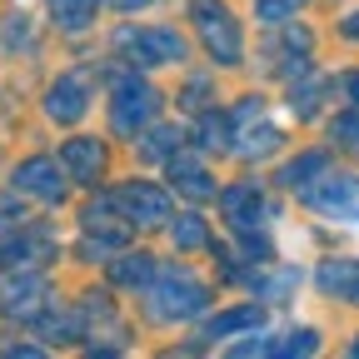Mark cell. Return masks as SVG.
<instances>
[{
	"instance_id": "obj_20",
	"label": "cell",
	"mask_w": 359,
	"mask_h": 359,
	"mask_svg": "<svg viewBox=\"0 0 359 359\" xmlns=\"http://www.w3.org/2000/svg\"><path fill=\"white\" fill-rule=\"evenodd\" d=\"M275 145H280V130H275V125H255L250 135H240L235 155H245V160H259V155H269Z\"/></svg>"
},
{
	"instance_id": "obj_9",
	"label": "cell",
	"mask_w": 359,
	"mask_h": 359,
	"mask_svg": "<svg viewBox=\"0 0 359 359\" xmlns=\"http://www.w3.org/2000/svg\"><path fill=\"white\" fill-rule=\"evenodd\" d=\"M219 210H224V219L235 224V235H245V230H259V224L269 219V205H264L259 185H230V190L219 195Z\"/></svg>"
},
{
	"instance_id": "obj_13",
	"label": "cell",
	"mask_w": 359,
	"mask_h": 359,
	"mask_svg": "<svg viewBox=\"0 0 359 359\" xmlns=\"http://www.w3.org/2000/svg\"><path fill=\"white\" fill-rule=\"evenodd\" d=\"M314 285H320L330 299L359 304V259H325L314 269Z\"/></svg>"
},
{
	"instance_id": "obj_31",
	"label": "cell",
	"mask_w": 359,
	"mask_h": 359,
	"mask_svg": "<svg viewBox=\"0 0 359 359\" xmlns=\"http://www.w3.org/2000/svg\"><path fill=\"white\" fill-rule=\"evenodd\" d=\"M344 90H349V100H354V105H359V70H354V75H349V80H344Z\"/></svg>"
},
{
	"instance_id": "obj_12",
	"label": "cell",
	"mask_w": 359,
	"mask_h": 359,
	"mask_svg": "<svg viewBox=\"0 0 359 359\" xmlns=\"http://www.w3.org/2000/svg\"><path fill=\"white\" fill-rule=\"evenodd\" d=\"M40 259H50V235L40 230H15L0 240V269H30Z\"/></svg>"
},
{
	"instance_id": "obj_3",
	"label": "cell",
	"mask_w": 359,
	"mask_h": 359,
	"mask_svg": "<svg viewBox=\"0 0 359 359\" xmlns=\"http://www.w3.org/2000/svg\"><path fill=\"white\" fill-rule=\"evenodd\" d=\"M190 20H195V30H200V40H205L210 60L240 65L245 45H240V25H235V15H230V6H219V0H190Z\"/></svg>"
},
{
	"instance_id": "obj_18",
	"label": "cell",
	"mask_w": 359,
	"mask_h": 359,
	"mask_svg": "<svg viewBox=\"0 0 359 359\" xmlns=\"http://www.w3.org/2000/svg\"><path fill=\"white\" fill-rule=\"evenodd\" d=\"M330 170V155L325 150H309V155H299V160H290L285 170H280V185H290V190H304L309 180H320Z\"/></svg>"
},
{
	"instance_id": "obj_19",
	"label": "cell",
	"mask_w": 359,
	"mask_h": 359,
	"mask_svg": "<svg viewBox=\"0 0 359 359\" xmlns=\"http://www.w3.org/2000/svg\"><path fill=\"white\" fill-rule=\"evenodd\" d=\"M45 6H50L55 25H65V30H85L95 20V0H45Z\"/></svg>"
},
{
	"instance_id": "obj_7",
	"label": "cell",
	"mask_w": 359,
	"mask_h": 359,
	"mask_svg": "<svg viewBox=\"0 0 359 359\" xmlns=\"http://www.w3.org/2000/svg\"><path fill=\"white\" fill-rule=\"evenodd\" d=\"M120 50L135 65H180L185 60V40L175 30H120Z\"/></svg>"
},
{
	"instance_id": "obj_10",
	"label": "cell",
	"mask_w": 359,
	"mask_h": 359,
	"mask_svg": "<svg viewBox=\"0 0 359 359\" xmlns=\"http://www.w3.org/2000/svg\"><path fill=\"white\" fill-rule=\"evenodd\" d=\"M90 105V80L85 75H60L50 85V95H45V115H50L55 125H75Z\"/></svg>"
},
{
	"instance_id": "obj_14",
	"label": "cell",
	"mask_w": 359,
	"mask_h": 359,
	"mask_svg": "<svg viewBox=\"0 0 359 359\" xmlns=\"http://www.w3.org/2000/svg\"><path fill=\"white\" fill-rule=\"evenodd\" d=\"M170 180H175V190L180 195H190V200H210L215 195V180H210V170L195 160V155H170Z\"/></svg>"
},
{
	"instance_id": "obj_2",
	"label": "cell",
	"mask_w": 359,
	"mask_h": 359,
	"mask_svg": "<svg viewBox=\"0 0 359 359\" xmlns=\"http://www.w3.org/2000/svg\"><path fill=\"white\" fill-rule=\"evenodd\" d=\"M160 110V95H155V85L140 80V75H115L110 85V125L115 135H140Z\"/></svg>"
},
{
	"instance_id": "obj_32",
	"label": "cell",
	"mask_w": 359,
	"mask_h": 359,
	"mask_svg": "<svg viewBox=\"0 0 359 359\" xmlns=\"http://www.w3.org/2000/svg\"><path fill=\"white\" fill-rule=\"evenodd\" d=\"M344 35H349V40H359V11H354V15L344 20Z\"/></svg>"
},
{
	"instance_id": "obj_28",
	"label": "cell",
	"mask_w": 359,
	"mask_h": 359,
	"mask_svg": "<svg viewBox=\"0 0 359 359\" xmlns=\"http://www.w3.org/2000/svg\"><path fill=\"white\" fill-rule=\"evenodd\" d=\"M299 285V275H294V269H285V275H275V280H264L259 285V294H269V299H275V294H290Z\"/></svg>"
},
{
	"instance_id": "obj_26",
	"label": "cell",
	"mask_w": 359,
	"mask_h": 359,
	"mask_svg": "<svg viewBox=\"0 0 359 359\" xmlns=\"http://www.w3.org/2000/svg\"><path fill=\"white\" fill-rule=\"evenodd\" d=\"M299 6H304V0H255V15H259L264 25H285Z\"/></svg>"
},
{
	"instance_id": "obj_17",
	"label": "cell",
	"mask_w": 359,
	"mask_h": 359,
	"mask_svg": "<svg viewBox=\"0 0 359 359\" xmlns=\"http://www.w3.org/2000/svg\"><path fill=\"white\" fill-rule=\"evenodd\" d=\"M155 269H160V264H155L150 255H120V259H110V285H125V290H130V285H150Z\"/></svg>"
},
{
	"instance_id": "obj_21",
	"label": "cell",
	"mask_w": 359,
	"mask_h": 359,
	"mask_svg": "<svg viewBox=\"0 0 359 359\" xmlns=\"http://www.w3.org/2000/svg\"><path fill=\"white\" fill-rule=\"evenodd\" d=\"M320 349V334L314 330H290L275 339V359H299V354H314Z\"/></svg>"
},
{
	"instance_id": "obj_4",
	"label": "cell",
	"mask_w": 359,
	"mask_h": 359,
	"mask_svg": "<svg viewBox=\"0 0 359 359\" xmlns=\"http://www.w3.org/2000/svg\"><path fill=\"white\" fill-rule=\"evenodd\" d=\"M304 205L314 215H325V219H339V224H359V180L354 175H320L314 185L299 190Z\"/></svg>"
},
{
	"instance_id": "obj_5",
	"label": "cell",
	"mask_w": 359,
	"mask_h": 359,
	"mask_svg": "<svg viewBox=\"0 0 359 359\" xmlns=\"http://www.w3.org/2000/svg\"><path fill=\"white\" fill-rule=\"evenodd\" d=\"M0 309H6L11 320H20V325L40 320V314L50 309V285H45V275H35V269H11V275H0Z\"/></svg>"
},
{
	"instance_id": "obj_6",
	"label": "cell",
	"mask_w": 359,
	"mask_h": 359,
	"mask_svg": "<svg viewBox=\"0 0 359 359\" xmlns=\"http://www.w3.org/2000/svg\"><path fill=\"white\" fill-rule=\"evenodd\" d=\"M110 200H115V210H120L130 224H140V230H155V224L175 219V215H170V195H165L160 185H150V180H130V185H120Z\"/></svg>"
},
{
	"instance_id": "obj_24",
	"label": "cell",
	"mask_w": 359,
	"mask_h": 359,
	"mask_svg": "<svg viewBox=\"0 0 359 359\" xmlns=\"http://www.w3.org/2000/svg\"><path fill=\"white\" fill-rule=\"evenodd\" d=\"M40 334H45V339H55V344L80 339V314H55V320H45V314H40Z\"/></svg>"
},
{
	"instance_id": "obj_8",
	"label": "cell",
	"mask_w": 359,
	"mask_h": 359,
	"mask_svg": "<svg viewBox=\"0 0 359 359\" xmlns=\"http://www.w3.org/2000/svg\"><path fill=\"white\" fill-rule=\"evenodd\" d=\"M15 190H20V195H35V200H45V205H60V200H65V175H60L55 160L35 155V160L15 165Z\"/></svg>"
},
{
	"instance_id": "obj_30",
	"label": "cell",
	"mask_w": 359,
	"mask_h": 359,
	"mask_svg": "<svg viewBox=\"0 0 359 359\" xmlns=\"http://www.w3.org/2000/svg\"><path fill=\"white\" fill-rule=\"evenodd\" d=\"M105 6H115V11H145V6H155V0H105Z\"/></svg>"
},
{
	"instance_id": "obj_23",
	"label": "cell",
	"mask_w": 359,
	"mask_h": 359,
	"mask_svg": "<svg viewBox=\"0 0 359 359\" xmlns=\"http://www.w3.org/2000/svg\"><path fill=\"white\" fill-rule=\"evenodd\" d=\"M175 245H180V250H205V245H210L205 219H200V215H180V219H175Z\"/></svg>"
},
{
	"instance_id": "obj_29",
	"label": "cell",
	"mask_w": 359,
	"mask_h": 359,
	"mask_svg": "<svg viewBox=\"0 0 359 359\" xmlns=\"http://www.w3.org/2000/svg\"><path fill=\"white\" fill-rule=\"evenodd\" d=\"M230 354H240V359H245V354H275V334H255V339H245V344H235Z\"/></svg>"
},
{
	"instance_id": "obj_22",
	"label": "cell",
	"mask_w": 359,
	"mask_h": 359,
	"mask_svg": "<svg viewBox=\"0 0 359 359\" xmlns=\"http://www.w3.org/2000/svg\"><path fill=\"white\" fill-rule=\"evenodd\" d=\"M140 150H145V160H170V155L180 150V130H175V125H155V130L145 135Z\"/></svg>"
},
{
	"instance_id": "obj_25",
	"label": "cell",
	"mask_w": 359,
	"mask_h": 359,
	"mask_svg": "<svg viewBox=\"0 0 359 359\" xmlns=\"http://www.w3.org/2000/svg\"><path fill=\"white\" fill-rule=\"evenodd\" d=\"M330 135H334V145H339V150H349V155H359V110H349V115H339V120L330 125Z\"/></svg>"
},
{
	"instance_id": "obj_11",
	"label": "cell",
	"mask_w": 359,
	"mask_h": 359,
	"mask_svg": "<svg viewBox=\"0 0 359 359\" xmlns=\"http://www.w3.org/2000/svg\"><path fill=\"white\" fill-rule=\"evenodd\" d=\"M60 165L70 170V180L95 185V180L105 175V145L90 140V135H75V140H65V150H60Z\"/></svg>"
},
{
	"instance_id": "obj_15",
	"label": "cell",
	"mask_w": 359,
	"mask_h": 359,
	"mask_svg": "<svg viewBox=\"0 0 359 359\" xmlns=\"http://www.w3.org/2000/svg\"><path fill=\"white\" fill-rule=\"evenodd\" d=\"M259 320H264V309H259V304L224 309V314H215V320L205 325V339H224V334H240V330H259Z\"/></svg>"
},
{
	"instance_id": "obj_1",
	"label": "cell",
	"mask_w": 359,
	"mask_h": 359,
	"mask_svg": "<svg viewBox=\"0 0 359 359\" xmlns=\"http://www.w3.org/2000/svg\"><path fill=\"white\" fill-rule=\"evenodd\" d=\"M210 304V290L190 275V269H155V280L145 285V314L155 325H175V320H190V314H200Z\"/></svg>"
},
{
	"instance_id": "obj_16",
	"label": "cell",
	"mask_w": 359,
	"mask_h": 359,
	"mask_svg": "<svg viewBox=\"0 0 359 359\" xmlns=\"http://www.w3.org/2000/svg\"><path fill=\"white\" fill-rule=\"evenodd\" d=\"M195 135H200V145H205V150H235V120H230V115H219V110H200Z\"/></svg>"
},
{
	"instance_id": "obj_27",
	"label": "cell",
	"mask_w": 359,
	"mask_h": 359,
	"mask_svg": "<svg viewBox=\"0 0 359 359\" xmlns=\"http://www.w3.org/2000/svg\"><path fill=\"white\" fill-rule=\"evenodd\" d=\"M320 80H314V85H299L294 90V115H314V110H320Z\"/></svg>"
},
{
	"instance_id": "obj_33",
	"label": "cell",
	"mask_w": 359,
	"mask_h": 359,
	"mask_svg": "<svg viewBox=\"0 0 359 359\" xmlns=\"http://www.w3.org/2000/svg\"><path fill=\"white\" fill-rule=\"evenodd\" d=\"M349 354H354V359H359V339H354V344H349Z\"/></svg>"
}]
</instances>
